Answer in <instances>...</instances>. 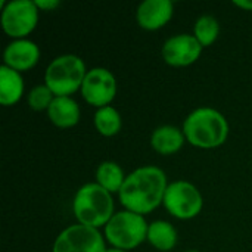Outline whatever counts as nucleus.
I'll return each mask as SVG.
<instances>
[{"label":"nucleus","mask_w":252,"mask_h":252,"mask_svg":"<svg viewBox=\"0 0 252 252\" xmlns=\"http://www.w3.org/2000/svg\"><path fill=\"white\" fill-rule=\"evenodd\" d=\"M167 188L165 173L155 165H145L126 177L118 196L126 210L145 216L164 202Z\"/></svg>","instance_id":"obj_1"},{"label":"nucleus","mask_w":252,"mask_h":252,"mask_svg":"<svg viewBox=\"0 0 252 252\" xmlns=\"http://www.w3.org/2000/svg\"><path fill=\"white\" fill-rule=\"evenodd\" d=\"M183 133L186 140L201 149H214L221 146L229 136V123L226 117L210 106L192 111L185 123Z\"/></svg>","instance_id":"obj_2"},{"label":"nucleus","mask_w":252,"mask_h":252,"mask_svg":"<svg viewBox=\"0 0 252 252\" xmlns=\"http://www.w3.org/2000/svg\"><path fill=\"white\" fill-rule=\"evenodd\" d=\"M72 211L80 224L94 229L105 227L115 214L112 193L97 183H86L74 196Z\"/></svg>","instance_id":"obj_3"},{"label":"nucleus","mask_w":252,"mask_h":252,"mask_svg":"<svg viewBox=\"0 0 252 252\" xmlns=\"http://www.w3.org/2000/svg\"><path fill=\"white\" fill-rule=\"evenodd\" d=\"M87 69L83 59L77 55H61L55 58L46 68L44 84L56 97L74 94L81 90Z\"/></svg>","instance_id":"obj_4"},{"label":"nucleus","mask_w":252,"mask_h":252,"mask_svg":"<svg viewBox=\"0 0 252 252\" xmlns=\"http://www.w3.org/2000/svg\"><path fill=\"white\" fill-rule=\"evenodd\" d=\"M148 227L143 216L123 210L115 213L105 226V239L112 248L131 251L146 241Z\"/></svg>","instance_id":"obj_5"},{"label":"nucleus","mask_w":252,"mask_h":252,"mask_svg":"<svg viewBox=\"0 0 252 252\" xmlns=\"http://www.w3.org/2000/svg\"><path fill=\"white\" fill-rule=\"evenodd\" d=\"M1 27L6 35L13 40L25 38L31 34L38 22V7L32 0L0 1Z\"/></svg>","instance_id":"obj_6"},{"label":"nucleus","mask_w":252,"mask_h":252,"mask_svg":"<svg viewBox=\"0 0 252 252\" xmlns=\"http://www.w3.org/2000/svg\"><path fill=\"white\" fill-rule=\"evenodd\" d=\"M162 204L173 217L190 220L202 211L204 198L195 185L186 180H177L168 185Z\"/></svg>","instance_id":"obj_7"},{"label":"nucleus","mask_w":252,"mask_h":252,"mask_svg":"<svg viewBox=\"0 0 252 252\" xmlns=\"http://www.w3.org/2000/svg\"><path fill=\"white\" fill-rule=\"evenodd\" d=\"M52 252H106L105 236L99 229L72 224L58 235Z\"/></svg>","instance_id":"obj_8"},{"label":"nucleus","mask_w":252,"mask_h":252,"mask_svg":"<svg viewBox=\"0 0 252 252\" xmlns=\"http://www.w3.org/2000/svg\"><path fill=\"white\" fill-rule=\"evenodd\" d=\"M80 92L89 105L97 109L109 106L117 94V80L106 68H92L87 71Z\"/></svg>","instance_id":"obj_9"},{"label":"nucleus","mask_w":252,"mask_h":252,"mask_svg":"<svg viewBox=\"0 0 252 252\" xmlns=\"http://www.w3.org/2000/svg\"><path fill=\"white\" fill-rule=\"evenodd\" d=\"M202 53V46L192 34H177L170 37L162 49L161 55L165 63L170 66H189L195 63Z\"/></svg>","instance_id":"obj_10"},{"label":"nucleus","mask_w":252,"mask_h":252,"mask_svg":"<svg viewBox=\"0 0 252 252\" xmlns=\"http://www.w3.org/2000/svg\"><path fill=\"white\" fill-rule=\"evenodd\" d=\"M40 61V49L38 46L27 38L13 40L9 43L3 52V65L18 71L25 72L34 68Z\"/></svg>","instance_id":"obj_11"},{"label":"nucleus","mask_w":252,"mask_h":252,"mask_svg":"<svg viewBox=\"0 0 252 252\" xmlns=\"http://www.w3.org/2000/svg\"><path fill=\"white\" fill-rule=\"evenodd\" d=\"M174 13L171 0H145L137 6L136 21L140 28L155 31L165 27Z\"/></svg>","instance_id":"obj_12"},{"label":"nucleus","mask_w":252,"mask_h":252,"mask_svg":"<svg viewBox=\"0 0 252 252\" xmlns=\"http://www.w3.org/2000/svg\"><path fill=\"white\" fill-rule=\"evenodd\" d=\"M47 117L50 123L58 128H71L78 124L81 111L72 97L61 96L53 99L50 108L47 109Z\"/></svg>","instance_id":"obj_13"},{"label":"nucleus","mask_w":252,"mask_h":252,"mask_svg":"<svg viewBox=\"0 0 252 252\" xmlns=\"http://www.w3.org/2000/svg\"><path fill=\"white\" fill-rule=\"evenodd\" d=\"M186 142L183 130L176 126H159L154 130L151 136V146L159 155H173L179 152Z\"/></svg>","instance_id":"obj_14"},{"label":"nucleus","mask_w":252,"mask_h":252,"mask_svg":"<svg viewBox=\"0 0 252 252\" xmlns=\"http://www.w3.org/2000/svg\"><path fill=\"white\" fill-rule=\"evenodd\" d=\"M24 78L21 72L1 65L0 66V103L3 106H12L18 103L24 94Z\"/></svg>","instance_id":"obj_15"},{"label":"nucleus","mask_w":252,"mask_h":252,"mask_svg":"<svg viewBox=\"0 0 252 252\" xmlns=\"http://www.w3.org/2000/svg\"><path fill=\"white\" fill-rule=\"evenodd\" d=\"M146 241H149L155 250L168 252L177 244V230L171 223L165 220H157L149 224Z\"/></svg>","instance_id":"obj_16"},{"label":"nucleus","mask_w":252,"mask_h":252,"mask_svg":"<svg viewBox=\"0 0 252 252\" xmlns=\"http://www.w3.org/2000/svg\"><path fill=\"white\" fill-rule=\"evenodd\" d=\"M126 177L123 168L114 161H103L96 170V183L109 193H120Z\"/></svg>","instance_id":"obj_17"},{"label":"nucleus","mask_w":252,"mask_h":252,"mask_svg":"<svg viewBox=\"0 0 252 252\" xmlns=\"http://www.w3.org/2000/svg\"><path fill=\"white\" fill-rule=\"evenodd\" d=\"M93 123H94V127L99 131V134H102L105 137H112V136L118 134L121 130V126H123L121 115L114 106L99 108L94 112Z\"/></svg>","instance_id":"obj_18"},{"label":"nucleus","mask_w":252,"mask_h":252,"mask_svg":"<svg viewBox=\"0 0 252 252\" xmlns=\"http://www.w3.org/2000/svg\"><path fill=\"white\" fill-rule=\"evenodd\" d=\"M220 34V24L211 15L199 16L193 27V35L202 47L211 46Z\"/></svg>","instance_id":"obj_19"},{"label":"nucleus","mask_w":252,"mask_h":252,"mask_svg":"<svg viewBox=\"0 0 252 252\" xmlns=\"http://www.w3.org/2000/svg\"><path fill=\"white\" fill-rule=\"evenodd\" d=\"M55 97L56 96L52 93V90L46 84H40V86L32 87L31 92L28 93V106L35 112L47 111Z\"/></svg>","instance_id":"obj_20"},{"label":"nucleus","mask_w":252,"mask_h":252,"mask_svg":"<svg viewBox=\"0 0 252 252\" xmlns=\"http://www.w3.org/2000/svg\"><path fill=\"white\" fill-rule=\"evenodd\" d=\"M34 3L38 7V10H47V12L56 9L61 4L59 0H34Z\"/></svg>","instance_id":"obj_21"},{"label":"nucleus","mask_w":252,"mask_h":252,"mask_svg":"<svg viewBox=\"0 0 252 252\" xmlns=\"http://www.w3.org/2000/svg\"><path fill=\"white\" fill-rule=\"evenodd\" d=\"M233 4H235L236 7L244 9V10H250V12H252V0H235Z\"/></svg>","instance_id":"obj_22"},{"label":"nucleus","mask_w":252,"mask_h":252,"mask_svg":"<svg viewBox=\"0 0 252 252\" xmlns=\"http://www.w3.org/2000/svg\"><path fill=\"white\" fill-rule=\"evenodd\" d=\"M106 252H128V251H124V250H117V248H109V250H106Z\"/></svg>","instance_id":"obj_23"},{"label":"nucleus","mask_w":252,"mask_h":252,"mask_svg":"<svg viewBox=\"0 0 252 252\" xmlns=\"http://www.w3.org/2000/svg\"><path fill=\"white\" fill-rule=\"evenodd\" d=\"M188 252H199V251H188Z\"/></svg>","instance_id":"obj_24"}]
</instances>
